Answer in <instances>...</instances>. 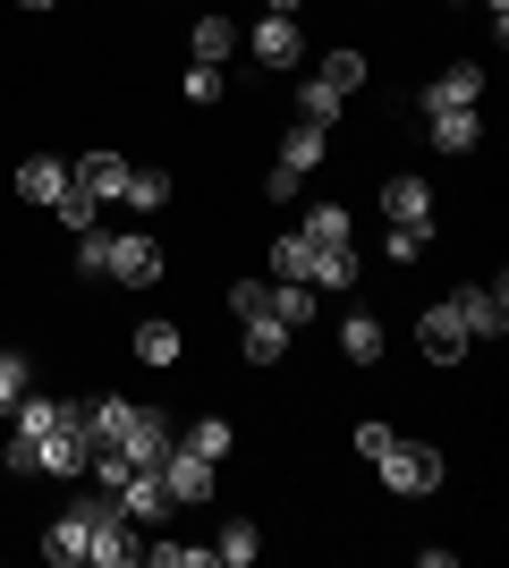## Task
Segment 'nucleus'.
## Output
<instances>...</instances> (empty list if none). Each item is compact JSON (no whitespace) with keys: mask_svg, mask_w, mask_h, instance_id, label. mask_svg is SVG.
Returning <instances> with one entry per match:
<instances>
[{"mask_svg":"<svg viewBox=\"0 0 509 568\" xmlns=\"http://www.w3.org/2000/svg\"><path fill=\"white\" fill-rule=\"evenodd\" d=\"M69 518L85 526V568H136V560H145V526H136V518L120 509V493L85 484Z\"/></svg>","mask_w":509,"mask_h":568,"instance_id":"f257e3e1","label":"nucleus"},{"mask_svg":"<svg viewBox=\"0 0 509 568\" xmlns=\"http://www.w3.org/2000/svg\"><path fill=\"white\" fill-rule=\"evenodd\" d=\"M272 272H281V281H306V288H348L357 281V255H348V246H315L306 230H281L272 237Z\"/></svg>","mask_w":509,"mask_h":568,"instance_id":"f03ea898","label":"nucleus"},{"mask_svg":"<svg viewBox=\"0 0 509 568\" xmlns=\"http://www.w3.org/2000/svg\"><path fill=\"white\" fill-rule=\"evenodd\" d=\"M170 442H179V425H170L162 407H120V425H111V442H102V450H120L128 467H162Z\"/></svg>","mask_w":509,"mask_h":568,"instance_id":"7ed1b4c3","label":"nucleus"},{"mask_svg":"<svg viewBox=\"0 0 509 568\" xmlns=\"http://www.w3.org/2000/svg\"><path fill=\"white\" fill-rule=\"evenodd\" d=\"M357 85H365V60H357V51H332V60L306 77V94H297V119H306V128H332V111L357 94Z\"/></svg>","mask_w":509,"mask_h":568,"instance_id":"20e7f679","label":"nucleus"},{"mask_svg":"<svg viewBox=\"0 0 509 568\" xmlns=\"http://www.w3.org/2000/svg\"><path fill=\"white\" fill-rule=\"evenodd\" d=\"M374 475H383L399 500H416V493H434V484H441V450H434V442H390V450L374 458Z\"/></svg>","mask_w":509,"mask_h":568,"instance_id":"39448f33","label":"nucleus"},{"mask_svg":"<svg viewBox=\"0 0 509 568\" xmlns=\"http://www.w3.org/2000/svg\"><path fill=\"white\" fill-rule=\"evenodd\" d=\"M153 475L170 484V500H179V509H195V500H213V484H221V467H213V458H195L187 442H170V458H162Z\"/></svg>","mask_w":509,"mask_h":568,"instance_id":"423d86ee","label":"nucleus"},{"mask_svg":"<svg viewBox=\"0 0 509 568\" xmlns=\"http://www.w3.org/2000/svg\"><path fill=\"white\" fill-rule=\"evenodd\" d=\"M450 306H459L467 339H501V332H509V288H501V272H492V281H476V288H459Z\"/></svg>","mask_w":509,"mask_h":568,"instance_id":"0eeeda50","label":"nucleus"},{"mask_svg":"<svg viewBox=\"0 0 509 568\" xmlns=\"http://www.w3.org/2000/svg\"><path fill=\"white\" fill-rule=\"evenodd\" d=\"M102 281L153 288V281H162V246H153L145 230H128V237H111V263H102Z\"/></svg>","mask_w":509,"mask_h":568,"instance_id":"6e6552de","label":"nucleus"},{"mask_svg":"<svg viewBox=\"0 0 509 568\" xmlns=\"http://www.w3.org/2000/svg\"><path fill=\"white\" fill-rule=\"evenodd\" d=\"M416 339H425V356H434V365H459V356L476 348V339H467V323H459V306H450V297H441V306H425V314H416Z\"/></svg>","mask_w":509,"mask_h":568,"instance_id":"1a4fd4ad","label":"nucleus"},{"mask_svg":"<svg viewBox=\"0 0 509 568\" xmlns=\"http://www.w3.org/2000/svg\"><path fill=\"white\" fill-rule=\"evenodd\" d=\"M485 102V69L476 60H459V69H441L425 94H416V111H476Z\"/></svg>","mask_w":509,"mask_h":568,"instance_id":"9d476101","label":"nucleus"},{"mask_svg":"<svg viewBox=\"0 0 509 568\" xmlns=\"http://www.w3.org/2000/svg\"><path fill=\"white\" fill-rule=\"evenodd\" d=\"M128 170H136V162H128V153H111V144H102V153H85V162H69V179H77V187H85V195H94V204H120Z\"/></svg>","mask_w":509,"mask_h":568,"instance_id":"9b49d317","label":"nucleus"},{"mask_svg":"<svg viewBox=\"0 0 509 568\" xmlns=\"http://www.w3.org/2000/svg\"><path fill=\"white\" fill-rule=\"evenodd\" d=\"M120 509H128L136 526H162L170 509H179V500H170V484H162L153 467H128V484H120Z\"/></svg>","mask_w":509,"mask_h":568,"instance_id":"f8f14e48","label":"nucleus"},{"mask_svg":"<svg viewBox=\"0 0 509 568\" xmlns=\"http://www.w3.org/2000/svg\"><path fill=\"white\" fill-rule=\"evenodd\" d=\"M383 221L390 230H434V187H425V179H390L383 187Z\"/></svg>","mask_w":509,"mask_h":568,"instance_id":"ddd939ff","label":"nucleus"},{"mask_svg":"<svg viewBox=\"0 0 509 568\" xmlns=\"http://www.w3.org/2000/svg\"><path fill=\"white\" fill-rule=\"evenodd\" d=\"M255 60H264V69H297V60H306V34H297V18L264 9V26H255Z\"/></svg>","mask_w":509,"mask_h":568,"instance_id":"4468645a","label":"nucleus"},{"mask_svg":"<svg viewBox=\"0 0 509 568\" xmlns=\"http://www.w3.org/2000/svg\"><path fill=\"white\" fill-rule=\"evenodd\" d=\"M238 348L255 356V365H281V356H289V323H281V314H272V306L238 314Z\"/></svg>","mask_w":509,"mask_h":568,"instance_id":"2eb2a0df","label":"nucleus"},{"mask_svg":"<svg viewBox=\"0 0 509 568\" xmlns=\"http://www.w3.org/2000/svg\"><path fill=\"white\" fill-rule=\"evenodd\" d=\"M18 195H26V204H60V195H69V162H60V153L18 162Z\"/></svg>","mask_w":509,"mask_h":568,"instance_id":"dca6fc26","label":"nucleus"},{"mask_svg":"<svg viewBox=\"0 0 509 568\" xmlns=\"http://www.w3.org/2000/svg\"><path fill=\"white\" fill-rule=\"evenodd\" d=\"M255 551H264V535H255V518H230L213 544V568H255Z\"/></svg>","mask_w":509,"mask_h":568,"instance_id":"f3484780","label":"nucleus"},{"mask_svg":"<svg viewBox=\"0 0 509 568\" xmlns=\"http://www.w3.org/2000/svg\"><path fill=\"white\" fill-rule=\"evenodd\" d=\"M425 128H434L441 153H467V144L485 136V119H476V111H425Z\"/></svg>","mask_w":509,"mask_h":568,"instance_id":"a211bd4d","label":"nucleus"},{"mask_svg":"<svg viewBox=\"0 0 509 568\" xmlns=\"http://www.w3.org/2000/svg\"><path fill=\"white\" fill-rule=\"evenodd\" d=\"M120 204H128V213H162V204H170V170H128Z\"/></svg>","mask_w":509,"mask_h":568,"instance_id":"6ab92c4d","label":"nucleus"},{"mask_svg":"<svg viewBox=\"0 0 509 568\" xmlns=\"http://www.w3.org/2000/svg\"><path fill=\"white\" fill-rule=\"evenodd\" d=\"M264 306L297 332V323H315V288H306V281H272V288H264Z\"/></svg>","mask_w":509,"mask_h":568,"instance_id":"aec40b11","label":"nucleus"},{"mask_svg":"<svg viewBox=\"0 0 509 568\" xmlns=\"http://www.w3.org/2000/svg\"><path fill=\"white\" fill-rule=\"evenodd\" d=\"M179 442H187V450H195V458H213V467H221V458H230V450H238V433L221 425V416H195V425H187V433H179Z\"/></svg>","mask_w":509,"mask_h":568,"instance_id":"412c9836","label":"nucleus"},{"mask_svg":"<svg viewBox=\"0 0 509 568\" xmlns=\"http://www.w3.org/2000/svg\"><path fill=\"white\" fill-rule=\"evenodd\" d=\"M297 230L315 237V246H348V237H357V221H348V204H315V213L297 221Z\"/></svg>","mask_w":509,"mask_h":568,"instance_id":"4be33fe9","label":"nucleus"},{"mask_svg":"<svg viewBox=\"0 0 509 568\" xmlns=\"http://www.w3.org/2000/svg\"><path fill=\"white\" fill-rule=\"evenodd\" d=\"M43 560H51V568H85V526H77V518H51Z\"/></svg>","mask_w":509,"mask_h":568,"instance_id":"5701e85b","label":"nucleus"},{"mask_svg":"<svg viewBox=\"0 0 509 568\" xmlns=\"http://www.w3.org/2000/svg\"><path fill=\"white\" fill-rule=\"evenodd\" d=\"M339 348L357 356V365H374V356H383V323H374V314H348V323H339Z\"/></svg>","mask_w":509,"mask_h":568,"instance_id":"b1692460","label":"nucleus"},{"mask_svg":"<svg viewBox=\"0 0 509 568\" xmlns=\"http://www.w3.org/2000/svg\"><path fill=\"white\" fill-rule=\"evenodd\" d=\"M323 136H332V128H306V119H297V136L281 144V170H297V179H306V170L323 162Z\"/></svg>","mask_w":509,"mask_h":568,"instance_id":"393cba45","label":"nucleus"},{"mask_svg":"<svg viewBox=\"0 0 509 568\" xmlns=\"http://www.w3.org/2000/svg\"><path fill=\"white\" fill-rule=\"evenodd\" d=\"M9 416H18V433H51V425H69V399H34V390H26Z\"/></svg>","mask_w":509,"mask_h":568,"instance_id":"a878e982","label":"nucleus"},{"mask_svg":"<svg viewBox=\"0 0 509 568\" xmlns=\"http://www.w3.org/2000/svg\"><path fill=\"white\" fill-rule=\"evenodd\" d=\"M230 43H238V34H230V18H195V60H204V69H221V60H230Z\"/></svg>","mask_w":509,"mask_h":568,"instance_id":"bb28decb","label":"nucleus"},{"mask_svg":"<svg viewBox=\"0 0 509 568\" xmlns=\"http://www.w3.org/2000/svg\"><path fill=\"white\" fill-rule=\"evenodd\" d=\"M153 568H213V544H145Z\"/></svg>","mask_w":509,"mask_h":568,"instance_id":"cd10ccee","label":"nucleus"},{"mask_svg":"<svg viewBox=\"0 0 509 568\" xmlns=\"http://www.w3.org/2000/svg\"><path fill=\"white\" fill-rule=\"evenodd\" d=\"M136 356H145V365H179V332H170V323H145V332H136Z\"/></svg>","mask_w":509,"mask_h":568,"instance_id":"c85d7f7f","label":"nucleus"},{"mask_svg":"<svg viewBox=\"0 0 509 568\" xmlns=\"http://www.w3.org/2000/svg\"><path fill=\"white\" fill-rule=\"evenodd\" d=\"M18 399H26V356L9 348V339H0V416H9Z\"/></svg>","mask_w":509,"mask_h":568,"instance_id":"c756f323","label":"nucleus"},{"mask_svg":"<svg viewBox=\"0 0 509 568\" xmlns=\"http://www.w3.org/2000/svg\"><path fill=\"white\" fill-rule=\"evenodd\" d=\"M102 263H111V230H77V272L102 281Z\"/></svg>","mask_w":509,"mask_h":568,"instance_id":"7c9ffc66","label":"nucleus"},{"mask_svg":"<svg viewBox=\"0 0 509 568\" xmlns=\"http://www.w3.org/2000/svg\"><path fill=\"white\" fill-rule=\"evenodd\" d=\"M51 213L69 221V230H94V213H102V204H94V195H85V187H77V179H69V195H60Z\"/></svg>","mask_w":509,"mask_h":568,"instance_id":"2f4dec72","label":"nucleus"},{"mask_svg":"<svg viewBox=\"0 0 509 568\" xmlns=\"http://www.w3.org/2000/svg\"><path fill=\"white\" fill-rule=\"evenodd\" d=\"M425 237H434V230H390L383 255H390V263H416V255H425Z\"/></svg>","mask_w":509,"mask_h":568,"instance_id":"473e14b6","label":"nucleus"},{"mask_svg":"<svg viewBox=\"0 0 509 568\" xmlns=\"http://www.w3.org/2000/svg\"><path fill=\"white\" fill-rule=\"evenodd\" d=\"M187 102H195V111H204V102H221V69H204V60H195V69H187Z\"/></svg>","mask_w":509,"mask_h":568,"instance_id":"72a5a7b5","label":"nucleus"},{"mask_svg":"<svg viewBox=\"0 0 509 568\" xmlns=\"http://www.w3.org/2000/svg\"><path fill=\"white\" fill-rule=\"evenodd\" d=\"M390 442H399V433H390V425H357V458H365V467H374V458H383Z\"/></svg>","mask_w":509,"mask_h":568,"instance_id":"f704fd0d","label":"nucleus"},{"mask_svg":"<svg viewBox=\"0 0 509 568\" xmlns=\"http://www.w3.org/2000/svg\"><path fill=\"white\" fill-rule=\"evenodd\" d=\"M297 187H306V179H297V170H281V162H272V179H264V195H272V204H297Z\"/></svg>","mask_w":509,"mask_h":568,"instance_id":"c9c22d12","label":"nucleus"},{"mask_svg":"<svg viewBox=\"0 0 509 568\" xmlns=\"http://www.w3.org/2000/svg\"><path fill=\"white\" fill-rule=\"evenodd\" d=\"M485 9H492V34H501V26H509V0H485Z\"/></svg>","mask_w":509,"mask_h":568,"instance_id":"e433bc0d","label":"nucleus"},{"mask_svg":"<svg viewBox=\"0 0 509 568\" xmlns=\"http://www.w3.org/2000/svg\"><path fill=\"white\" fill-rule=\"evenodd\" d=\"M264 9H281V18H297V0H264Z\"/></svg>","mask_w":509,"mask_h":568,"instance_id":"4c0bfd02","label":"nucleus"},{"mask_svg":"<svg viewBox=\"0 0 509 568\" xmlns=\"http://www.w3.org/2000/svg\"><path fill=\"white\" fill-rule=\"evenodd\" d=\"M18 9H60V0H18Z\"/></svg>","mask_w":509,"mask_h":568,"instance_id":"58836bf2","label":"nucleus"}]
</instances>
